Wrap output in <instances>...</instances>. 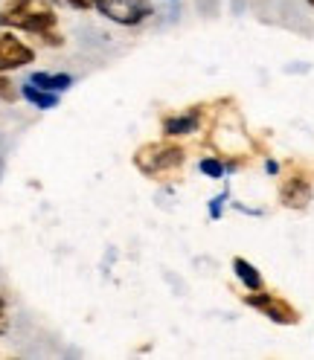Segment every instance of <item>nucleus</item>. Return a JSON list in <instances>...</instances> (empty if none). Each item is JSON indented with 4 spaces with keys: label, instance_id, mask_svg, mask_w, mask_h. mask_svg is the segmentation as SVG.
I'll list each match as a JSON object with an SVG mask.
<instances>
[{
    "label": "nucleus",
    "instance_id": "dca6fc26",
    "mask_svg": "<svg viewBox=\"0 0 314 360\" xmlns=\"http://www.w3.org/2000/svg\"><path fill=\"white\" fill-rule=\"evenodd\" d=\"M308 4H311V6H314V0H308Z\"/></svg>",
    "mask_w": 314,
    "mask_h": 360
},
{
    "label": "nucleus",
    "instance_id": "1a4fd4ad",
    "mask_svg": "<svg viewBox=\"0 0 314 360\" xmlns=\"http://www.w3.org/2000/svg\"><path fill=\"white\" fill-rule=\"evenodd\" d=\"M233 270H236V276L244 282V288H248V290H262V276H259V270L248 259H236Z\"/></svg>",
    "mask_w": 314,
    "mask_h": 360
},
{
    "label": "nucleus",
    "instance_id": "20e7f679",
    "mask_svg": "<svg viewBox=\"0 0 314 360\" xmlns=\"http://www.w3.org/2000/svg\"><path fill=\"white\" fill-rule=\"evenodd\" d=\"M248 305L259 308V311L265 314V317H271L274 323H285V326L297 323V311L291 308L288 302H282V300L271 297V294H251V297H248Z\"/></svg>",
    "mask_w": 314,
    "mask_h": 360
},
{
    "label": "nucleus",
    "instance_id": "9b49d317",
    "mask_svg": "<svg viewBox=\"0 0 314 360\" xmlns=\"http://www.w3.org/2000/svg\"><path fill=\"white\" fill-rule=\"evenodd\" d=\"M201 172H204L207 177H224V166L218 160H213V157H207V160H201Z\"/></svg>",
    "mask_w": 314,
    "mask_h": 360
},
{
    "label": "nucleus",
    "instance_id": "ddd939ff",
    "mask_svg": "<svg viewBox=\"0 0 314 360\" xmlns=\"http://www.w3.org/2000/svg\"><path fill=\"white\" fill-rule=\"evenodd\" d=\"M67 4L76 9H91V6H96V0H67Z\"/></svg>",
    "mask_w": 314,
    "mask_h": 360
},
{
    "label": "nucleus",
    "instance_id": "2eb2a0df",
    "mask_svg": "<svg viewBox=\"0 0 314 360\" xmlns=\"http://www.w3.org/2000/svg\"><path fill=\"white\" fill-rule=\"evenodd\" d=\"M4 308H6V302H4V297H0V317H4Z\"/></svg>",
    "mask_w": 314,
    "mask_h": 360
},
{
    "label": "nucleus",
    "instance_id": "f257e3e1",
    "mask_svg": "<svg viewBox=\"0 0 314 360\" xmlns=\"http://www.w3.org/2000/svg\"><path fill=\"white\" fill-rule=\"evenodd\" d=\"M0 24L15 27V30H27V32H38V35H47L56 27V15L47 6H41L38 0H12V4L0 12Z\"/></svg>",
    "mask_w": 314,
    "mask_h": 360
},
{
    "label": "nucleus",
    "instance_id": "423d86ee",
    "mask_svg": "<svg viewBox=\"0 0 314 360\" xmlns=\"http://www.w3.org/2000/svg\"><path fill=\"white\" fill-rule=\"evenodd\" d=\"M181 163H184V151L181 148L161 146V148H154V166L149 169V174L163 172V169H175V166H181Z\"/></svg>",
    "mask_w": 314,
    "mask_h": 360
},
{
    "label": "nucleus",
    "instance_id": "7ed1b4c3",
    "mask_svg": "<svg viewBox=\"0 0 314 360\" xmlns=\"http://www.w3.org/2000/svg\"><path fill=\"white\" fill-rule=\"evenodd\" d=\"M32 58H35V53H32L20 38H15V35H0V73L18 70V67H27Z\"/></svg>",
    "mask_w": 314,
    "mask_h": 360
},
{
    "label": "nucleus",
    "instance_id": "9d476101",
    "mask_svg": "<svg viewBox=\"0 0 314 360\" xmlns=\"http://www.w3.org/2000/svg\"><path fill=\"white\" fill-rule=\"evenodd\" d=\"M198 128V114H184V117H172V120H166L163 122V131L166 134H189V131H195Z\"/></svg>",
    "mask_w": 314,
    "mask_h": 360
},
{
    "label": "nucleus",
    "instance_id": "f8f14e48",
    "mask_svg": "<svg viewBox=\"0 0 314 360\" xmlns=\"http://www.w3.org/2000/svg\"><path fill=\"white\" fill-rule=\"evenodd\" d=\"M224 200H227V195H218V198L213 200V204H210V215H213V218H218V215H221V204H224Z\"/></svg>",
    "mask_w": 314,
    "mask_h": 360
},
{
    "label": "nucleus",
    "instance_id": "f03ea898",
    "mask_svg": "<svg viewBox=\"0 0 314 360\" xmlns=\"http://www.w3.org/2000/svg\"><path fill=\"white\" fill-rule=\"evenodd\" d=\"M96 9L108 15L117 24H140L146 15H151L149 4H137V0H96Z\"/></svg>",
    "mask_w": 314,
    "mask_h": 360
},
{
    "label": "nucleus",
    "instance_id": "6e6552de",
    "mask_svg": "<svg viewBox=\"0 0 314 360\" xmlns=\"http://www.w3.org/2000/svg\"><path fill=\"white\" fill-rule=\"evenodd\" d=\"M30 82L35 87H41V90H53V94H58V90H67L73 84V76H67V73H56V76H50V73H32Z\"/></svg>",
    "mask_w": 314,
    "mask_h": 360
},
{
    "label": "nucleus",
    "instance_id": "39448f33",
    "mask_svg": "<svg viewBox=\"0 0 314 360\" xmlns=\"http://www.w3.org/2000/svg\"><path fill=\"white\" fill-rule=\"evenodd\" d=\"M308 200H311V186L306 184V180L291 177L288 184L282 186V204H285V207L303 210V207H308Z\"/></svg>",
    "mask_w": 314,
    "mask_h": 360
},
{
    "label": "nucleus",
    "instance_id": "0eeeda50",
    "mask_svg": "<svg viewBox=\"0 0 314 360\" xmlns=\"http://www.w3.org/2000/svg\"><path fill=\"white\" fill-rule=\"evenodd\" d=\"M20 94H24L27 102H32V105L41 108V110H50V108L58 105V96L53 94V90H41V87H35L32 82H27L24 87H20Z\"/></svg>",
    "mask_w": 314,
    "mask_h": 360
},
{
    "label": "nucleus",
    "instance_id": "4468645a",
    "mask_svg": "<svg viewBox=\"0 0 314 360\" xmlns=\"http://www.w3.org/2000/svg\"><path fill=\"white\" fill-rule=\"evenodd\" d=\"M6 331V317H0V334Z\"/></svg>",
    "mask_w": 314,
    "mask_h": 360
}]
</instances>
